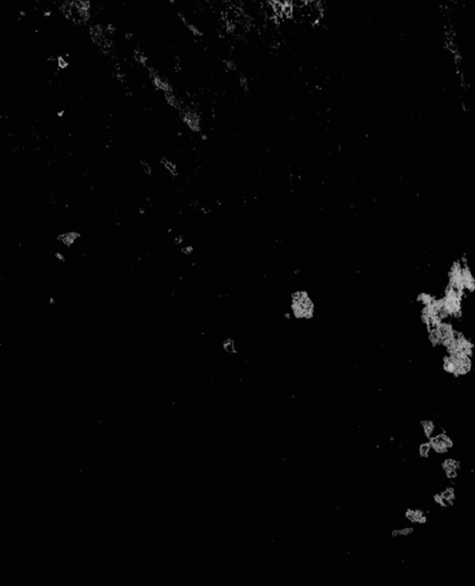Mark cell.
I'll use <instances>...</instances> for the list:
<instances>
[{
    "label": "cell",
    "mask_w": 475,
    "mask_h": 586,
    "mask_svg": "<svg viewBox=\"0 0 475 586\" xmlns=\"http://www.w3.org/2000/svg\"><path fill=\"white\" fill-rule=\"evenodd\" d=\"M56 63H58L59 69H65L68 67V61L65 60L63 56H59L58 59H56Z\"/></svg>",
    "instance_id": "6"
},
{
    "label": "cell",
    "mask_w": 475,
    "mask_h": 586,
    "mask_svg": "<svg viewBox=\"0 0 475 586\" xmlns=\"http://www.w3.org/2000/svg\"><path fill=\"white\" fill-rule=\"evenodd\" d=\"M430 451H432V449H430L428 443H423L419 448V452H420L421 457H428Z\"/></svg>",
    "instance_id": "4"
},
{
    "label": "cell",
    "mask_w": 475,
    "mask_h": 586,
    "mask_svg": "<svg viewBox=\"0 0 475 586\" xmlns=\"http://www.w3.org/2000/svg\"><path fill=\"white\" fill-rule=\"evenodd\" d=\"M140 164H141V167H142V170H143V171H144V172H146V174H149V175H150V174H151V173H152V170H151V166H150V165H149V164H148V163H147V162H143V161H141V162H140Z\"/></svg>",
    "instance_id": "7"
},
{
    "label": "cell",
    "mask_w": 475,
    "mask_h": 586,
    "mask_svg": "<svg viewBox=\"0 0 475 586\" xmlns=\"http://www.w3.org/2000/svg\"><path fill=\"white\" fill-rule=\"evenodd\" d=\"M77 237H79V233L76 232H67V233H63V235H60L58 237V240L62 242L63 244L70 246L71 245L74 241L77 240Z\"/></svg>",
    "instance_id": "1"
},
{
    "label": "cell",
    "mask_w": 475,
    "mask_h": 586,
    "mask_svg": "<svg viewBox=\"0 0 475 586\" xmlns=\"http://www.w3.org/2000/svg\"><path fill=\"white\" fill-rule=\"evenodd\" d=\"M161 163L163 164V166L165 167V169L170 172L171 174L175 177V175H178V170H177V165L173 164L172 162H170L169 160H166V158L163 157L161 160Z\"/></svg>",
    "instance_id": "2"
},
{
    "label": "cell",
    "mask_w": 475,
    "mask_h": 586,
    "mask_svg": "<svg viewBox=\"0 0 475 586\" xmlns=\"http://www.w3.org/2000/svg\"><path fill=\"white\" fill-rule=\"evenodd\" d=\"M223 348H225L226 351H228V353H234L235 343H234V341L231 340V339H228V340H226L225 343H223Z\"/></svg>",
    "instance_id": "5"
},
{
    "label": "cell",
    "mask_w": 475,
    "mask_h": 586,
    "mask_svg": "<svg viewBox=\"0 0 475 586\" xmlns=\"http://www.w3.org/2000/svg\"><path fill=\"white\" fill-rule=\"evenodd\" d=\"M134 57H135V60L138 61V62H140V63L143 64V65H146L148 57H147L146 55H144L141 51L136 50V51L134 52Z\"/></svg>",
    "instance_id": "3"
}]
</instances>
